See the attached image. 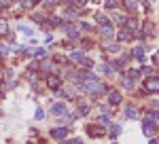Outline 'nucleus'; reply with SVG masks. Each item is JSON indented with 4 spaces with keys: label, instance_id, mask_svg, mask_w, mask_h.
Instances as JSON below:
<instances>
[{
    "label": "nucleus",
    "instance_id": "1",
    "mask_svg": "<svg viewBox=\"0 0 159 144\" xmlns=\"http://www.w3.org/2000/svg\"><path fill=\"white\" fill-rule=\"evenodd\" d=\"M47 85L53 89V91H57V89L61 87V80H59V76H55V74H49V76H47Z\"/></svg>",
    "mask_w": 159,
    "mask_h": 144
},
{
    "label": "nucleus",
    "instance_id": "2",
    "mask_svg": "<svg viewBox=\"0 0 159 144\" xmlns=\"http://www.w3.org/2000/svg\"><path fill=\"white\" fill-rule=\"evenodd\" d=\"M144 87H146V91H157L159 89V78H146Z\"/></svg>",
    "mask_w": 159,
    "mask_h": 144
},
{
    "label": "nucleus",
    "instance_id": "3",
    "mask_svg": "<svg viewBox=\"0 0 159 144\" xmlns=\"http://www.w3.org/2000/svg\"><path fill=\"white\" fill-rule=\"evenodd\" d=\"M51 112H53V114H64V112H66V106H64V104H53Z\"/></svg>",
    "mask_w": 159,
    "mask_h": 144
},
{
    "label": "nucleus",
    "instance_id": "4",
    "mask_svg": "<svg viewBox=\"0 0 159 144\" xmlns=\"http://www.w3.org/2000/svg\"><path fill=\"white\" fill-rule=\"evenodd\" d=\"M66 133H68V131L61 127V129H53V131H51V136H53V138H66Z\"/></svg>",
    "mask_w": 159,
    "mask_h": 144
},
{
    "label": "nucleus",
    "instance_id": "5",
    "mask_svg": "<svg viewBox=\"0 0 159 144\" xmlns=\"http://www.w3.org/2000/svg\"><path fill=\"white\" fill-rule=\"evenodd\" d=\"M108 100H110V104L114 106V104H119L121 102V93H117V91H112L110 93V97H108Z\"/></svg>",
    "mask_w": 159,
    "mask_h": 144
},
{
    "label": "nucleus",
    "instance_id": "6",
    "mask_svg": "<svg viewBox=\"0 0 159 144\" xmlns=\"http://www.w3.org/2000/svg\"><path fill=\"white\" fill-rule=\"evenodd\" d=\"M19 32H21V34H25V36H32V34H34V30L30 28V25H23V23L19 25Z\"/></svg>",
    "mask_w": 159,
    "mask_h": 144
},
{
    "label": "nucleus",
    "instance_id": "7",
    "mask_svg": "<svg viewBox=\"0 0 159 144\" xmlns=\"http://www.w3.org/2000/svg\"><path fill=\"white\" fill-rule=\"evenodd\" d=\"M144 133L148 138H153V133H155V129H153V123H144Z\"/></svg>",
    "mask_w": 159,
    "mask_h": 144
},
{
    "label": "nucleus",
    "instance_id": "8",
    "mask_svg": "<svg viewBox=\"0 0 159 144\" xmlns=\"http://www.w3.org/2000/svg\"><path fill=\"white\" fill-rule=\"evenodd\" d=\"M64 32L70 36V38H76V30L72 28V25H64Z\"/></svg>",
    "mask_w": 159,
    "mask_h": 144
},
{
    "label": "nucleus",
    "instance_id": "9",
    "mask_svg": "<svg viewBox=\"0 0 159 144\" xmlns=\"http://www.w3.org/2000/svg\"><path fill=\"white\" fill-rule=\"evenodd\" d=\"M125 114L129 116V119H134V116H136L138 112H136V108H134V106H127V108H125Z\"/></svg>",
    "mask_w": 159,
    "mask_h": 144
},
{
    "label": "nucleus",
    "instance_id": "10",
    "mask_svg": "<svg viewBox=\"0 0 159 144\" xmlns=\"http://www.w3.org/2000/svg\"><path fill=\"white\" fill-rule=\"evenodd\" d=\"M157 119H159L157 112H148V114H146V123H155Z\"/></svg>",
    "mask_w": 159,
    "mask_h": 144
},
{
    "label": "nucleus",
    "instance_id": "11",
    "mask_svg": "<svg viewBox=\"0 0 159 144\" xmlns=\"http://www.w3.org/2000/svg\"><path fill=\"white\" fill-rule=\"evenodd\" d=\"M134 55H136V59L142 61V59H144V49H140V47H138V49L134 51Z\"/></svg>",
    "mask_w": 159,
    "mask_h": 144
},
{
    "label": "nucleus",
    "instance_id": "12",
    "mask_svg": "<svg viewBox=\"0 0 159 144\" xmlns=\"http://www.w3.org/2000/svg\"><path fill=\"white\" fill-rule=\"evenodd\" d=\"M102 34L106 36V38H110V36H112V30H110V25H104V28H102Z\"/></svg>",
    "mask_w": 159,
    "mask_h": 144
},
{
    "label": "nucleus",
    "instance_id": "13",
    "mask_svg": "<svg viewBox=\"0 0 159 144\" xmlns=\"http://www.w3.org/2000/svg\"><path fill=\"white\" fill-rule=\"evenodd\" d=\"M89 133H91V136H102L104 131H102L100 127H89Z\"/></svg>",
    "mask_w": 159,
    "mask_h": 144
},
{
    "label": "nucleus",
    "instance_id": "14",
    "mask_svg": "<svg viewBox=\"0 0 159 144\" xmlns=\"http://www.w3.org/2000/svg\"><path fill=\"white\" fill-rule=\"evenodd\" d=\"M78 64H83V66H91V64H93V61H91L89 57H85V55H83L81 59H78Z\"/></svg>",
    "mask_w": 159,
    "mask_h": 144
},
{
    "label": "nucleus",
    "instance_id": "15",
    "mask_svg": "<svg viewBox=\"0 0 159 144\" xmlns=\"http://www.w3.org/2000/svg\"><path fill=\"white\" fill-rule=\"evenodd\" d=\"M119 38H121V40H127V38H131V32H127V30H123V32L119 34Z\"/></svg>",
    "mask_w": 159,
    "mask_h": 144
},
{
    "label": "nucleus",
    "instance_id": "16",
    "mask_svg": "<svg viewBox=\"0 0 159 144\" xmlns=\"http://www.w3.org/2000/svg\"><path fill=\"white\" fill-rule=\"evenodd\" d=\"M6 28H8L6 21H4V19H0V34H6Z\"/></svg>",
    "mask_w": 159,
    "mask_h": 144
},
{
    "label": "nucleus",
    "instance_id": "17",
    "mask_svg": "<svg viewBox=\"0 0 159 144\" xmlns=\"http://www.w3.org/2000/svg\"><path fill=\"white\" fill-rule=\"evenodd\" d=\"M127 78H129V80L138 78V70H129V72H127Z\"/></svg>",
    "mask_w": 159,
    "mask_h": 144
},
{
    "label": "nucleus",
    "instance_id": "18",
    "mask_svg": "<svg viewBox=\"0 0 159 144\" xmlns=\"http://www.w3.org/2000/svg\"><path fill=\"white\" fill-rule=\"evenodd\" d=\"M110 133H112V136H119V133H121V127H119V125H114V127L110 129Z\"/></svg>",
    "mask_w": 159,
    "mask_h": 144
},
{
    "label": "nucleus",
    "instance_id": "19",
    "mask_svg": "<svg viewBox=\"0 0 159 144\" xmlns=\"http://www.w3.org/2000/svg\"><path fill=\"white\" fill-rule=\"evenodd\" d=\"M34 55H38V57H45V55H47V51H45V49H36V53H34Z\"/></svg>",
    "mask_w": 159,
    "mask_h": 144
},
{
    "label": "nucleus",
    "instance_id": "20",
    "mask_svg": "<svg viewBox=\"0 0 159 144\" xmlns=\"http://www.w3.org/2000/svg\"><path fill=\"white\" fill-rule=\"evenodd\" d=\"M70 57H72L74 61H78V59H81V57H83V53H78V51H76V53H72V55H70Z\"/></svg>",
    "mask_w": 159,
    "mask_h": 144
},
{
    "label": "nucleus",
    "instance_id": "21",
    "mask_svg": "<svg viewBox=\"0 0 159 144\" xmlns=\"http://www.w3.org/2000/svg\"><path fill=\"white\" fill-rule=\"evenodd\" d=\"M11 2H13V0H0V6H8Z\"/></svg>",
    "mask_w": 159,
    "mask_h": 144
},
{
    "label": "nucleus",
    "instance_id": "22",
    "mask_svg": "<svg viewBox=\"0 0 159 144\" xmlns=\"http://www.w3.org/2000/svg\"><path fill=\"white\" fill-rule=\"evenodd\" d=\"M102 125H106V123H108V116H100V119H98Z\"/></svg>",
    "mask_w": 159,
    "mask_h": 144
},
{
    "label": "nucleus",
    "instance_id": "23",
    "mask_svg": "<svg viewBox=\"0 0 159 144\" xmlns=\"http://www.w3.org/2000/svg\"><path fill=\"white\" fill-rule=\"evenodd\" d=\"M42 116H45V112H42L40 108H38V110H36V119H42Z\"/></svg>",
    "mask_w": 159,
    "mask_h": 144
},
{
    "label": "nucleus",
    "instance_id": "24",
    "mask_svg": "<svg viewBox=\"0 0 159 144\" xmlns=\"http://www.w3.org/2000/svg\"><path fill=\"white\" fill-rule=\"evenodd\" d=\"M68 144H81V140H70Z\"/></svg>",
    "mask_w": 159,
    "mask_h": 144
},
{
    "label": "nucleus",
    "instance_id": "25",
    "mask_svg": "<svg viewBox=\"0 0 159 144\" xmlns=\"http://www.w3.org/2000/svg\"><path fill=\"white\" fill-rule=\"evenodd\" d=\"M155 64H159V53H155Z\"/></svg>",
    "mask_w": 159,
    "mask_h": 144
},
{
    "label": "nucleus",
    "instance_id": "26",
    "mask_svg": "<svg viewBox=\"0 0 159 144\" xmlns=\"http://www.w3.org/2000/svg\"><path fill=\"white\" fill-rule=\"evenodd\" d=\"M91 2H95V4H98V2H100V0H91Z\"/></svg>",
    "mask_w": 159,
    "mask_h": 144
},
{
    "label": "nucleus",
    "instance_id": "27",
    "mask_svg": "<svg viewBox=\"0 0 159 144\" xmlns=\"http://www.w3.org/2000/svg\"><path fill=\"white\" fill-rule=\"evenodd\" d=\"M34 2H38V0H34Z\"/></svg>",
    "mask_w": 159,
    "mask_h": 144
},
{
    "label": "nucleus",
    "instance_id": "28",
    "mask_svg": "<svg viewBox=\"0 0 159 144\" xmlns=\"http://www.w3.org/2000/svg\"><path fill=\"white\" fill-rule=\"evenodd\" d=\"M66 2H70V0H66Z\"/></svg>",
    "mask_w": 159,
    "mask_h": 144
},
{
    "label": "nucleus",
    "instance_id": "29",
    "mask_svg": "<svg viewBox=\"0 0 159 144\" xmlns=\"http://www.w3.org/2000/svg\"><path fill=\"white\" fill-rule=\"evenodd\" d=\"M0 95H2V91H0Z\"/></svg>",
    "mask_w": 159,
    "mask_h": 144
}]
</instances>
